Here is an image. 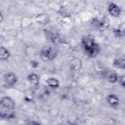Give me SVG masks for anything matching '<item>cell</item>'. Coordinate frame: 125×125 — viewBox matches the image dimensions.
<instances>
[{
  "mask_svg": "<svg viewBox=\"0 0 125 125\" xmlns=\"http://www.w3.org/2000/svg\"><path fill=\"white\" fill-rule=\"evenodd\" d=\"M83 47L85 53L90 57H95L100 51L98 44L90 36L84 37L82 40Z\"/></svg>",
  "mask_w": 125,
  "mask_h": 125,
  "instance_id": "cell-1",
  "label": "cell"
},
{
  "mask_svg": "<svg viewBox=\"0 0 125 125\" xmlns=\"http://www.w3.org/2000/svg\"><path fill=\"white\" fill-rule=\"evenodd\" d=\"M14 102L9 97L2 98L0 101V116L3 118H11L13 116V110Z\"/></svg>",
  "mask_w": 125,
  "mask_h": 125,
  "instance_id": "cell-2",
  "label": "cell"
},
{
  "mask_svg": "<svg viewBox=\"0 0 125 125\" xmlns=\"http://www.w3.org/2000/svg\"><path fill=\"white\" fill-rule=\"evenodd\" d=\"M56 53L57 52L55 47L51 45H48L42 48L41 56L43 60L50 61L55 57Z\"/></svg>",
  "mask_w": 125,
  "mask_h": 125,
  "instance_id": "cell-3",
  "label": "cell"
},
{
  "mask_svg": "<svg viewBox=\"0 0 125 125\" xmlns=\"http://www.w3.org/2000/svg\"><path fill=\"white\" fill-rule=\"evenodd\" d=\"M17 81V77L12 73L6 74L4 76V82L5 85L7 86H13Z\"/></svg>",
  "mask_w": 125,
  "mask_h": 125,
  "instance_id": "cell-4",
  "label": "cell"
},
{
  "mask_svg": "<svg viewBox=\"0 0 125 125\" xmlns=\"http://www.w3.org/2000/svg\"><path fill=\"white\" fill-rule=\"evenodd\" d=\"M108 11L110 14L114 17H118L121 12L120 8L115 3H111L108 7Z\"/></svg>",
  "mask_w": 125,
  "mask_h": 125,
  "instance_id": "cell-5",
  "label": "cell"
},
{
  "mask_svg": "<svg viewBox=\"0 0 125 125\" xmlns=\"http://www.w3.org/2000/svg\"><path fill=\"white\" fill-rule=\"evenodd\" d=\"M27 79L30 84L33 86H37L39 83V78L36 74H31L27 78Z\"/></svg>",
  "mask_w": 125,
  "mask_h": 125,
  "instance_id": "cell-6",
  "label": "cell"
},
{
  "mask_svg": "<svg viewBox=\"0 0 125 125\" xmlns=\"http://www.w3.org/2000/svg\"><path fill=\"white\" fill-rule=\"evenodd\" d=\"M107 101L109 104L112 106H116L118 104V99L114 95H109L107 97Z\"/></svg>",
  "mask_w": 125,
  "mask_h": 125,
  "instance_id": "cell-7",
  "label": "cell"
},
{
  "mask_svg": "<svg viewBox=\"0 0 125 125\" xmlns=\"http://www.w3.org/2000/svg\"><path fill=\"white\" fill-rule=\"evenodd\" d=\"M46 82L47 84L51 87L56 88L59 86V82L55 78H49Z\"/></svg>",
  "mask_w": 125,
  "mask_h": 125,
  "instance_id": "cell-8",
  "label": "cell"
},
{
  "mask_svg": "<svg viewBox=\"0 0 125 125\" xmlns=\"http://www.w3.org/2000/svg\"><path fill=\"white\" fill-rule=\"evenodd\" d=\"M114 64L118 67L124 68L125 67V57H124V56H121V57L119 58L118 59L116 60Z\"/></svg>",
  "mask_w": 125,
  "mask_h": 125,
  "instance_id": "cell-9",
  "label": "cell"
},
{
  "mask_svg": "<svg viewBox=\"0 0 125 125\" xmlns=\"http://www.w3.org/2000/svg\"><path fill=\"white\" fill-rule=\"evenodd\" d=\"M10 54L8 51L4 47H0V58L3 60H6L8 58Z\"/></svg>",
  "mask_w": 125,
  "mask_h": 125,
  "instance_id": "cell-10",
  "label": "cell"
},
{
  "mask_svg": "<svg viewBox=\"0 0 125 125\" xmlns=\"http://www.w3.org/2000/svg\"><path fill=\"white\" fill-rule=\"evenodd\" d=\"M107 79L109 82L114 83L117 81V76L116 74L112 73L108 75L107 77Z\"/></svg>",
  "mask_w": 125,
  "mask_h": 125,
  "instance_id": "cell-11",
  "label": "cell"
}]
</instances>
